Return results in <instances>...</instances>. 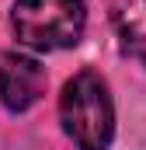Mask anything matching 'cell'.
Wrapping results in <instances>:
<instances>
[{"label":"cell","instance_id":"1","mask_svg":"<svg viewBox=\"0 0 146 150\" xmlns=\"http://www.w3.org/2000/svg\"><path fill=\"white\" fill-rule=\"evenodd\" d=\"M59 119L66 136L80 150H108L115 136V105H111L108 84L94 70H80L63 87Z\"/></svg>","mask_w":146,"mask_h":150},{"label":"cell","instance_id":"2","mask_svg":"<svg viewBox=\"0 0 146 150\" xmlns=\"http://www.w3.org/2000/svg\"><path fill=\"white\" fill-rule=\"evenodd\" d=\"M11 25L18 42L38 52L70 49L80 42L87 11L84 0H18L11 11Z\"/></svg>","mask_w":146,"mask_h":150},{"label":"cell","instance_id":"3","mask_svg":"<svg viewBox=\"0 0 146 150\" xmlns=\"http://www.w3.org/2000/svg\"><path fill=\"white\" fill-rule=\"evenodd\" d=\"M42 91H45V70L32 56L4 49L0 52V98H4V105L11 112H25L42 98Z\"/></svg>","mask_w":146,"mask_h":150},{"label":"cell","instance_id":"4","mask_svg":"<svg viewBox=\"0 0 146 150\" xmlns=\"http://www.w3.org/2000/svg\"><path fill=\"white\" fill-rule=\"evenodd\" d=\"M115 28L122 49L146 67V0H115Z\"/></svg>","mask_w":146,"mask_h":150}]
</instances>
